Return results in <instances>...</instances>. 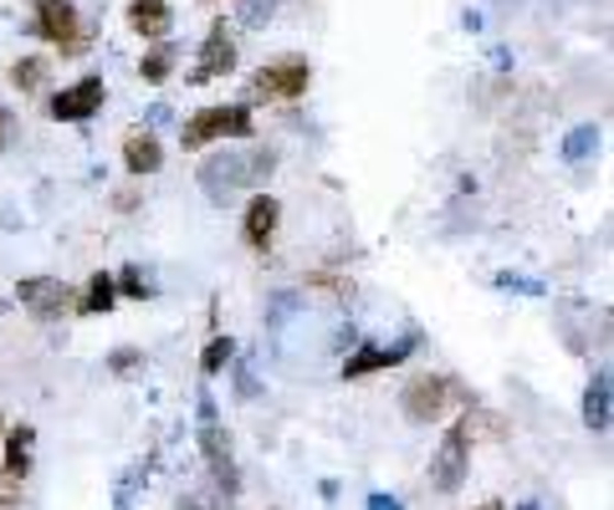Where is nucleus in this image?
Returning <instances> with one entry per match:
<instances>
[{"label":"nucleus","instance_id":"7","mask_svg":"<svg viewBox=\"0 0 614 510\" xmlns=\"http://www.w3.org/2000/svg\"><path fill=\"white\" fill-rule=\"evenodd\" d=\"M236 36H231V26L225 21H215V26L205 31V42H200V57L196 67H190V77L185 82H196V88H205V82H221V77L236 72Z\"/></svg>","mask_w":614,"mask_h":510},{"label":"nucleus","instance_id":"1","mask_svg":"<svg viewBox=\"0 0 614 510\" xmlns=\"http://www.w3.org/2000/svg\"><path fill=\"white\" fill-rule=\"evenodd\" d=\"M277 174V154L271 148H246V154H221V159L200 163V190L215 204H225L241 190H261Z\"/></svg>","mask_w":614,"mask_h":510},{"label":"nucleus","instance_id":"31","mask_svg":"<svg viewBox=\"0 0 614 510\" xmlns=\"http://www.w3.org/2000/svg\"><path fill=\"white\" fill-rule=\"evenodd\" d=\"M369 510H400V500L394 496H369Z\"/></svg>","mask_w":614,"mask_h":510},{"label":"nucleus","instance_id":"29","mask_svg":"<svg viewBox=\"0 0 614 510\" xmlns=\"http://www.w3.org/2000/svg\"><path fill=\"white\" fill-rule=\"evenodd\" d=\"M21 485H26V480H15V475H5V469H0V510H11L15 500H21Z\"/></svg>","mask_w":614,"mask_h":510},{"label":"nucleus","instance_id":"13","mask_svg":"<svg viewBox=\"0 0 614 510\" xmlns=\"http://www.w3.org/2000/svg\"><path fill=\"white\" fill-rule=\"evenodd\" d=\"M123 169H129L134 179L159 174V169H165V144H159V133L154 128H129L123 133Z\"/></svg>","mask_w":614,"mask_h":510},{"label":"nucleus","instance_id":"8","mask_svg":"<svg viewBox=\"0 0 614 510\" xmlns=\"http://www.w3.org/2000/svg\"><path fill=\"white\" fill-rule=\"evenodd\" d=\"M400 408H405L410 423H440L450 413V378H440V373L410 378L405 394H400Z\"/></svg>","mask_w":614,"mask_h":510},{"label":"nucleus","instance_id":"21","mask_svg":"<svg viewBox=\"0 0 614 510\" xmlns=\"http://www.w3.org/2000/svg\"><path fill=\"white\" fill-rule=\"evenodd\" d=\"M144 485H149V465H129V469H123V480L113 485V506L129 510L138 500V490H144Z\"/></svg>","mask_w":614,"mask_h":510},{"label":"nucleus","instance_id":"34","mask_svg":"<svg viewBox=\"0 0 614 510\" xmlns=\"http://www.w3.org/2000/svg\"><path fill=\"white\" fill-rule=\"evenodd\" d=\"M517 510H538V500H523V506H517Z\"/></svg>","mask_w":614,"mask_h":510},{"label":"nucleus","instance_id":"5","mask_svg":"<svg viewBox=\"0 0 614 510\" xmlns=\"http://www.w3.org/2000/svg\"><path fill=\"white\" fill-rule=\"evenodd\" d=\"M308 88H313V61L298 57V52L261 61L256 77H252L256 102H298V98H308Z\"/></svg>","mask_w":614,"mask_h":510},{"label":"nucleus","instance_id":"22","mask_svg":"<svg viewBox=\"0 0 614 510\" xmlns=\"http://www.w3.org/2000/svg\"><path fill=\"white\" fill-rule=\"evenodd\" d=\"M11 82H15V92H36L46 82V57H21V61H11Z\"/></svg>","mask_w":614,"mask_h":510},{"label":"nucleus","instance_id":"32","mask_svg":"<svg viewBox=\"0 0 614 510\" xmlns=\"http://www.w3.org/2000/svg\"><path fill=\"white\" fill-rule=\"evenodd\" d=\"M5 138H11V107H0V148H5Z\"/></svg>","mask_w":614,"mask_h":510},{"label":"nucleus","instance_id":"37","mask_svg":"<svg viewBox=\"0 0 614 510\" xmlns=\"http://www.w3.org/2000/svg\"><path fill=\"white\" fill-rule=\"evenodd\" d=\"M205 5H221V0H205Z\"/></svg>","mask_w":614,"mask_h":510},{"label":"nucleus","instance_id":"4","mask_svg":"<svg viewBox=\"0 0 614 510\" xmlns=\"http://www.w3.org/2000/svg\"><path fill=\"white\" fill-rule=\"evenodd\" d=\"M471 444H477V423H471V413L450 419L446 439L435 444V460H431V485L440 490V496H456V490L466 485V475H471Z\"/></svg>","mask_w":614,"mask_h":510},{"label":"nucleus","instance_id":"30","mask_svg":"<svg viewBox=\"0 0 614 510\" xmlns=\"http://www.w3.org/2000/svg\"><path fill=\"white\" fill-rule=\"evenodd\" d=\"M144 117H149V128H159V123H169L175 113H169V102H154V107H149Z\"/></svg>","mask_w":614,"mask_h":510},{"label":"nucleus","instance_id":"36","mask_svg":"<svg viewBox=\"0 0 614 510\" xmlns=\"http://www.w3.org/2000/svg\"><path fill=\"white\" fill-rule=\"evenodd\" d=\"M0 434H5V419H0Z\"/></svg>","mask_w":614,"mask_h":510},{"label":"nucleus","instance_id":"10","mask_svg":"<svg viewBox=\"0 0 614 510\" xmlns=\"http://www.w3.org/2000/svg\"><path fill=\"white\" fill-rule=\"evenodd\" d=\"M103 98H108L103 77H77L72 88L52 92V102H46V113L57 117V123H88V117H98V113H103Z\"/></svg>","mask_w":614,"mask_h":510},{"label":"nucleus","instance_id":"12","mask_svg":"<svg viewBox=\"0 0 614 510\" xmlns=\"http://www.w3.org/2000/svg\"><path fill=\"white\" fill-rule=\"evenodd\" d=\"M410 352H420V332H405L400 342H390V348H359V352H354V358L344 363V378L354 383V378H369V373H384V367L405 363Z\"/></svg>","mask_w":614,"mask_h":510},{"label":"nucleus","instance_id":"16","mask_svg":"<svg viewBox=\"0 0 614 510\" xmlns=\"http://www.w3.org/2000/svg\"><path fill=\"white\" fill-rule=\"evenodd\" d=\"M175 67H180V46L169 42H149L144 46V57H138V77L149 82V88H165L169 77H175Z\"/></svg>","mask_w":614,"mask_h":510},{"label":"nucleus","instance_id":"17","mask_svg":"<svg viewBox=\"0 0 614 510\" xmlns=\"http://www.w3.org/2000/svg\"><path fill=\"white\" fill-rule=\"evenodd\" d=\"M119 306V286H113V271H92L88 286H82V296L72 302L77 317H103V311H113Z\"/></svg>","mask_w":614,"mask_h":510},{"label":"nucleus","instance_id":"15","mask_svg":"<svg viewBox=\"0 0 614 510\" xmlns=\"http://www.w3.org/2000/svg\"><path fill=\"white\" fill-rule=\"evenodd\" d=\"M610 408H614V383H610V367H600L584 388V429L589 434H610Z\"/></svg>","mask_w":614,"mask_h":510},{"label":"nucleus","instance_id":"6","mask_svg":"<svg viewBox=\"0 0 614 510\" xmlns=\"http://www.w3.org/2000/svg\"><path fill=\"white\" fill-rule=\"evenodd\" d=\"M31 31H36L46 46H57L62 57H82V52H88V26H82V11H77L72 0H36Z\"/></svg>","mask_w":614,"mask_h":510},{"label":"nucleus","instance_id":"2","mask_svg":"<svg viewBox=\"0 0 614 510\" xmlns=\"http://www.w3.org/2000/svg\"><path fill=\"white\" fill-rule=\"evenodd\" d=\"M196 439H200V454H205L210 475H215V490H221L225 500H236L241 496V465H236V454H231V434H225L221 404H215L210 388L196 394Z\"/></svg>","mask_w":614,"mask_h":510},{"label":"nucleus","instance_id":"24","mask_svg":"<svg viewBox=\"0 0 614 510\" xmlns=\"http://www.w3.org/2000/svg\"><path fill=\"white\" fill-rule=\"evenodd\" d=\"M225 373H231V383H236L241 404H256V398H261V378L252 373V363H236V358H231V367H225Z\"/></svg>","mask_w":614,"mask_h":510},{"label":"nucleus","instance_id":"28","mask_svg":"<svg viewBox=\"0 0 614 510\" xmlns=\"http://www.w3.org/2000/svg\"><path fill=\"white\" fill-rule=\"evenodd\" d=\"M271 11H277L271 0H246V5H241V21H246V26H261V21H271Z\"/></svg>","mask_w":614,"mask_h":510},{"label":"nucleus","instance_id":"18","mask_svg":"<svg viewBox=\"0 0 614 510\" xmlns=\"http://www.w3.org/2000/svg\"><path fill=\"white\" fill-rule=\"evenodd\" d=\"M5 439V460H0V469L5 475H15V480H26L31 475V444H36V423H15Z\"/></svg>","mask_w":614,"mask_h":510},{"label":"nucleus","instance_id":"27","mask_svg":"<svg viewBox=\"0 0 614 510\" xmlns=\"http://www.w3.org/2000/svg\"><path fill=\"white\" fill-rule=\"evenodd\" d=\"M496 286H502V292H523V296H543V286L533 276H517V271H502V276H496Z\"/></svg>","mask_w":614,"mask_h":510},{"label":"nucleus","instance_id":"23","mask_svg":"<svg viewBox=\"0 0 614 510\" xmlns=\"http://www.w3.org/2000/svg\"><path fill=\"white\" fill-rule=\"evenodd\" d=\"M594 148H600V128H594V123H584V128H573L569 138H563V159L579 163V159H589Z\"/></svg>","mask_w":614,"mask_h":510},{"label":"nucleus","instance_id":"19","mask_svg":"<svg viewBox=\"0 0 614 510\" xmlns=\"http://www.w3.org/2000/svg\"><path fill=\"white\" fill-rule=\"evenodd\" d=\"M231 358H236V342L231 337H210L205 352H200V373L205 378H221L225 367H231Z\"/></svg>","mask_w":614,"mask_h":510},{"label":"nucleus","instance_id":"35","mask_svg":"<svg viewBox=\"0 0 614 510\" xmlns=\"http://www.w3.org/2000/svg\"><path fill=\"white\" fill-rule=\"evenodd\" d=\"M481 510H502V500H487V506H481Z\"/></svg>","mask_w":614,"mask_h":510},{"label":"nucleus","instance_id":"14","mask_svg":"<svg viewBox=\"0 0 614 510\" xmlns=\"http://www.w3.org/2000/svg\"><path fill=\"white\" fill-rule=\"evenodd\" d=\"M129 26L144 42H165L175 31V11H169V0H129Z\"/></svg>","mask_w":614,"mask_h":510},{"label":"nucleus","instance_id":"33","mask_svg":"<svg viewBox=\"0 0 614 510\" xmlns=\"http://www.w3.org/2000/svg\"><path fill=\"white\" fill-rule=\"evenodd\" d=\"M134 204H138V194H129V190H123L119 200H113V209H123V215H129V209H134Z\"/></svg>","mask_w":614,"mask_h":510},{"label":"nucleus","instance_id":"3","mask_svg":"<svg viewBox=\"0 0 614 510\" xmlns=\"http://www.w3.org/2000/svg\"><path fill=\"white\" fill-rule=\"evenodd\" d=\"M256 133V117H252V102H210L200 113L185 117L180 128V148L185 154H200L210 144H225V138H252Z\"/></svg>","mask_w":614,"mask_h":510},{"label":"nucleus","instance_id":"20","mask_svg":"<svg viewBox=\"0 0 614 510\" xmlns=\"http://www.w3.org/2000/svg\"><path fill=\"white\" fill-rule=\"evenodd\" d=\"M113 286H119V296H129V302H149L154 296V281L144 265H123L119 276H113Z\"/></svg>","mask_w":614,"mask_h":510},{"label":"nucleus","instance_id":"25","mask_svg":"<svg viewBox=\"0 0 614 510\" xmlns=\"http://www.w3.org/2000/svg\"><path fill=\"white\" fill-rule=\"evenodd\" d=\"M144 363H149V358H144V348H113V352H108V373H113V378H134Z\"/></svg>","mask_w":614,"mask_h":510},{"label":"nucleus","instance_id":"9","mask_svg":"<svg viewBox=\"0 0 614 510\" xmlns=\"http://www.w3.org/2000/svg\"><path fill=\"white\" fill-rule=\"evenodd\" d=\"M15 302L26 306L36 321H57L62 311H72V286L57 276H26V281H15Z\"/></svg>","mask_w":614,"mask_h":510},{"label":"nucleus","instance_id":"26","mask_svg":"<svg viewBox=\"0 0 614 510\" xmlns=\"http://www.w3.org/2000/svg\"><path fill=\"white\" fill-rule=\"evenodd\" d=\"M225 496L221 490H185L180 500H175V510H221Z\"/></svg>","mask_w":614,"mask_h":510},{"label":"nucleus","instance_id":"11","mask_svg":"<svg viewBox=\"0 0 614 510\" xmlns=\"http://www.w3.org/2000/svg\"><path fill=\"white\" fill-rule=\"evenodd\" d=\"M277 225H282V200L267 190H256V200L246 204V215H241V240H246V250H261L277 240Z\"/></svg>","mask_w":614,"mask_h":510}]
</instances>
